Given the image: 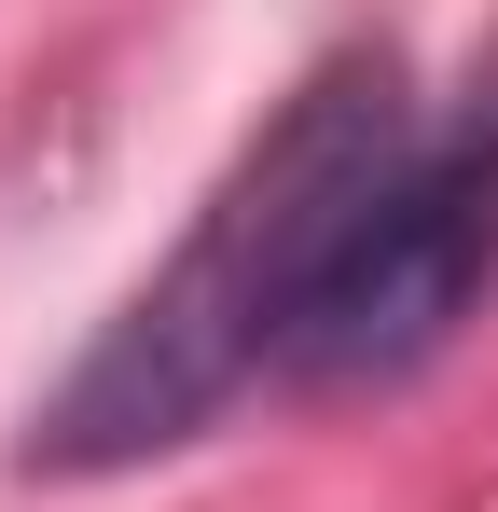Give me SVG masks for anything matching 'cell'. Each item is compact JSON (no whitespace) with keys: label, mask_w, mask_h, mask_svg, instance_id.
<instances>
[{"label":"cell","mask_w":498,"mask_h":512,"mask_svg":"<svg viewBox=\"0 0 498 512\" xmlns=\"http://www.w3.org/2000/svg\"><path fill=\"white\" fill-rule=\"evenodd\" d=\"M415 139L429 125L402 97V56H332L319 84H291V111L222 167L194 236L166 250V277H139V305L28 416V471H125V457L180 443V429H208L249 374H277L305 305H319V277H332V250L402 180Z\"/></svg>","instance_id":"1"},{"label":"cell","mask_w":498,"mask_h":512,"mask_svg":"<svg viewBox=\"0 0 498 512\" xmlns=\"http://www.w3.org/2000/svg\"><path fill=\"white\" fill-rule=\"evenodd\" d=\"M498 277V111H471L457 139H415L402 180L360 208V236L332 250L319 305L291 333V388H360V374H415L429 346L471 319V291Z\"/></svg>","instance_id":"2"}]
</instances>
